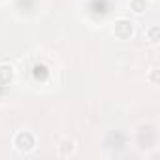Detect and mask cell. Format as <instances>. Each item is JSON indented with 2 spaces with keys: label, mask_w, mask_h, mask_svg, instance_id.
<instances>
[{
  "label": "cell",
  "mask_w": 160,
  "mask_h": 160,
  "mask_svg": "<svg viewBox=\"0 0 160 160\" xmlns=\"http://www.w3.org/2000/svg\"><path fill=\"white\" fill-rule=\"evenodd\" d=\"M72 151H73V141H72V139H64V141L58 145V152H60L62 156H68Z\"/></svg>",
  "instance_id": "277c9868"
},
{
  "label": "cell",
  "mask_w": 160,
  "mask_h": 160,
  "mask_svg": "<svg viewBox=\"0 0 160 160\" xmlns=\"http://www.w3.org/2000/svg\"><path fill=\"white\" fill-rule=\"evenodd\" d=\"M13 77V68L8 64H0V83H10Z\"/></svg>",
  "instance_id": "3957f363"
},
{
  "label": "cell",
  "mask_w": 160,
  "mask_h": 160,
  "mask_svg": "<svg viewBox=\"0 0 160 160\" xmlns=\"http://www.w3.org/2000/svg\"><path fill=\"white\" fill-rule=\"evenodd\" d=\"M113 32H115V36H117V38L126 40L128 36H132V23H128V21H117V23H115Z\"/></svg>",
  "instance_id": "7a4b0ae2"
},
{
  "label": "cell",
  "mask_w": 160,
  "mask_h": 160,
  "mask_svg": "<svg viewBox=\"0 0 160 160\" xmlns=\"http://www.w3.org/2000/svg\"><path fill=\"white\" fill-rule=\"evenodd\" d=\"M130 6H132V10L136 13H141L147 8V2H145V0H130Z\"/></svg>",
  "instance_id": "5b68a950"
},
{
  "label": "cell",
  "mask_w": 160,
  "mask_h": 160,
  "mask_svg": "<svg viewBox=\"0 0 160 160\" xmlns=\"http://www.w3.org/2000/svg\"><path fill=\"white\" fill-rule=\"evenodd\" d=\"M149 40H151L152 43L158 42V27H152V28L149 30Z\"/></svg>",
  "instance_id": "8992f818"
},
{
  "label": "cell",
  "mask_w": 160,
  "mask_h": 160,
  "mask_svg": "<svg viewBox=\"0 0 160 160\" xmlns=\"http://www.w3.org/2000/svg\"><path fill=\"white\" fill-rule=\"evenodd\" d=\"M13 143H15L17 151H21V152H28V151H32V149H34L36 139H34V136H32L28 130H25V132H19V134L15 136Z\"/></svg>",
  "instance_id": "6da1fadb"
}]
</instances>
